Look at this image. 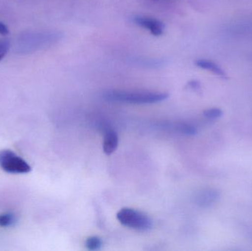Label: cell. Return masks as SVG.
Masks as SVG:
<instances>
[{
	"label": "cell",
	"mask_w": 252,
	"mask_h": 251,
	"mask_svg": "<svg viewBox=\"0 0 252 251\" xmlns=\"http://www.w3.org/2000/svg\"><path fill=\"white\" fill-rule=\"evenodd\" d=\"M195 65L198 67L201 68V69L213 72V74L220 77V78H227V75H226L225 71L221 67H220L217 63L211 61V60L199 59V60H197L195 61Z\"/></svg>",
	"instance_id": "cell-7"
},
{
	"label": "cell",
	"mask_w": 252,
	"mask_h": 251,
	"mask_svg": "<svg viewBox=\"0 0 252 251\" xmlns=\"http://www.w3.org/2000/svg\"><path fill=\"white\" fill-rule=\"evenodd\" d=\"M133 22L139 26L148 29L154 36L163 35L165 29V25L161 21L150 16H136L133 18Z\"/></svg>",
	"instance_id": "cell-4"
},
{
	"label": "cell",
	"mask_w": 252,
	"mask_h": 251,
	"mask_svg": "<svg viewBox=\"0 0 252 251\" xmlns=\"http://www.w3.org/2000/svg\"><path fill=\"white\" fill-rule=\"evenodd\" d=\"M219 193L213 189H207L199 192L195 197V202L198 206L208 207L219 199Z\"/></svg>",
	"instance_id": "cell-5"
},
{
	"label": "cell",
	"mask_w": 252,
	"mask_h": 251,
	"mask_svg": "<svg viewBox=\"0 0 252 251\" xmlns=\"http://www.w3.org/2000/svg\"><path fill=\"white\" fill-rule=\"evenodd\" d=\"M167 93L148 91H110L105 94V98L112 101L133 104H151L159 103L168 98Z\"/></svg>",
	"instance_id": "cell-1"
},
{
	"label": "cell",
	"mask_w": 252,
	"mask_h": 251,
	"mask_svg": "<svg viewBox=\"0 0 252 251\" xmlns=\"http://www.w3.org/2000/svg\"><path fill=\"white\" fill-rule=\"evenodd\" d=\"M165 127L172 128V129H174L175 131H176L177 133H179V134H183V135L193 136L195 135L197 132L195 127L192 126V125H188V124H173V125H166Z\"/></svg>",
	"instance_id": "cell-8"
},
{
	"label": "cell",
	"mask_w": 252,
	"mask_h": 251,
	"mask_svg": "<svg viewBox=\"0 0 252 251\" xmlns=\"http://www.w3.org/2000/svg\"><path fill=\"white\" fill-rule=\"evenodd\" d=\"M117 219L124 226L139 231H148L152 228L151 218L143 212L130 208H124L117 214Z\"/></svg>",
	"instance_id": "cell-2"
},
{
	"label": "cell",
	"mask_w": 252,
	"mask_h": 251,
	"mask_svg": "<svg viewBox=\"0 0 252 251\" xmlns=\"http://www.w3.org/2000/svg\"><path fill=\"white\" fill-rule=\"evenodd\" d=\"M204 116L208 119H215L220 117L222 115V111L219 109H210L204 112Z\"/></svg>",
	"instance_id": "cell-12"
},
{
	"label": "cell",
	"mask_w": 252,
	"mask_h": 251,
	"mask_svg": "<svg viewBox=\"0 0 252 251\" xmlns=\"http://www.w3.org/2000/svg\"><path fill=\"white\" fill-rule=\"evenodd\" d=\"M85 246L88 250L98 251L103 246V241L99 237H90L86 240Z\"/></svg>",
	"instance_id": "cell-10"
},
{
	"label": "cell",
	"mask_w": 252,
	"mask_h": 251,
	"mask_svg": "<svg viewBox=\"0 0 252 251\" xmlns=\"http://www.w3.org/2000/svg\"><path fill=\"white\" fill-rule=\"evenodd\" d=\"M119 144V137L116 131L109 130L105 134L103 139V152L108 156H110L116 151Z\"/></svg>",
	"instance_id": "cell-6"
},
{
	"label": "cell",
	"mask_w": 252,
	"mask_h": 251,
	"mask_svg": "<svg viewBox=\"0 0 252 251\" xmlns=\"http://www.w3.org/2000/svg\"><path fill=\"white\" fill-rule=\"evenodd\" d=\"M0 167L12 174L28 173L31 170L28 162L10 150L0 151Z\"/></svg>",
	"instance_id": "cell-3"
},
{
	"label": "cell",
	"mask_w": 252,
	"mask_h": 251,
	"mask_svg": "<svg viewBox=\"0 0 252 251\" xmlns=\"http://www.w3.org/2000/svg\"><path fill=\"white\" fill-rule=\"evenodd\" d=\"M10 41L7 39H0V61L5 57L10 49Z\"/></svg>",
	"instance_id": "cell-11"
},
{
	"label": "cell",
	"mask_w": 252,
	"mask_h": 251,
	"mask_svg": "<svg viewBox=\"0 0 252 251\" xmlns=\"http://www.w3.org/2000/svg\"><path fill=\"white\" fill-rule=\"evenodd\" d=\"M17 223V217L13 212H6L0 215V227L8 228Z\"/></svg>",
	"instance_id": "cell-9"
},
{
	"label": "cell",
	"mask_w": 252,
	"mask_h": 251,
	"mask_svg": "<svg viewBox=\"0 0 252 251\" xmlns=\"http://www.w3.org/2000/svg\"><path fill=\"white\" fill-rule=\"evenodd\" d=\"M9 33V29L7 25H4L3 22H0V34L2 35H6Z\"/></svg>",
	"instance_id": "cell-13"
}]
</instances>
